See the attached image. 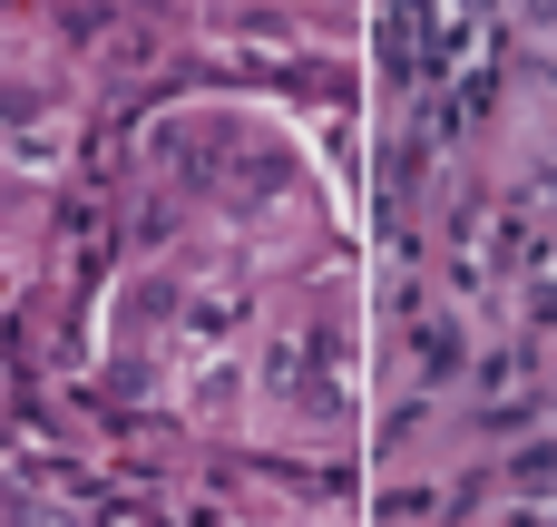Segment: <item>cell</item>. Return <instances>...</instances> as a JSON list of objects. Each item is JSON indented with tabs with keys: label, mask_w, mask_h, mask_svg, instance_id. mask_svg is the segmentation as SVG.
<instances>
[{
	"label": "cell",
	"mask_w": 557,
	"mask_h": 527,
	"mask_svg": "<svg viewBox=\"0 0 557 527\" xmlns=\"http://www.w3.org/2000/svg\"><path fill=\"white\" fill-rule=\"evenodd\" d=\"M10 147H20V166H39V176H49V166H59V127H20V137H10Z\"/></svg>",
	"instance_id": "1"
},
{
	"label": "cell",
	"mask_w": 557,
	"mask_h": 527,
	"mask_svg": "<svg viewBox=\"0 0 557 527\" xmlns=\"http://www.w3.org/2000/svg\"><path fill=\"white\" fill-rule=\"evenodd\" d=\"M108 527H157V509H108Z\"/></svg>",
	"instance_id": "2"
}]
</instances>
